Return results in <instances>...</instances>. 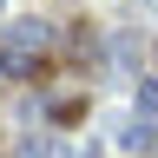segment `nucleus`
<instances>
[{"label":"nucleus","instance_id":"nucleus-1","mask_svg":"<svg viewBox=\"0 0 158 158\" xmlns=\"http://www.w3.org/2000/svg\"><path fill=\"white\" fill-rule=\"evenodd\" d=\"M125 145H132V152H145V145H152V125H145V118H132V132H125Z\"/></svg>","mask_w":158,"mask_h":158}]
</instances>
